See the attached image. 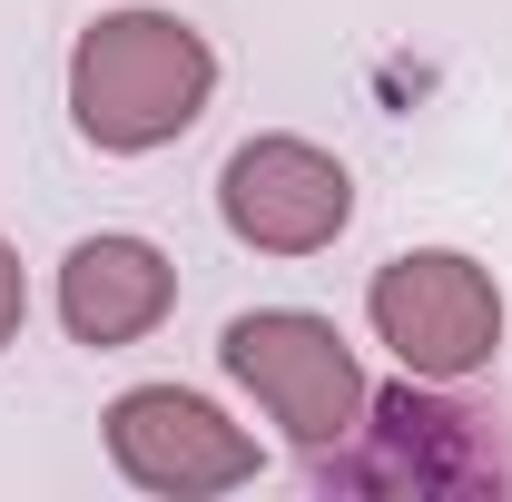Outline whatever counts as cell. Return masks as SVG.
Wrapping results in <instances>:
<instances>
[{"label":"cell","instance_id":"1","mask_svg":"<svg viewBox=\"0 0 512 502\" xmlns=\"http://www.w3.org/2000/svg\"><path fill=\"white\" fill-rule=\"evenodd\" d=\"M207 99H217V50L178 10H109L69 50V119L109 158H148V148L188 138Z\"/></svg>","mask_w":512,"mask_h":502},{"label":"cell","instance_id":"2","mask_svg":"<svg viewBox=\"0 0 512 502\" xmlns=\"http://www.w3.org/2000/svg\"><path fill=\"white\" fill-rule=\"evenodd\" d=\"M316 473L345 493H503L512 453H503V414L453 404V384L404 375L365 404V424L335 453H316Z\"/></svg>","mask_w":512,"mask_h":502},{"label":"cell","instance_id":"3","mask_svg":"<svg viewBox=\"0 0 512 502\" xmlns=\"http://www.w3.org/2000/svg\"><path fill=\"white\" fill-rule=\"evenodd\" d=\"M217 365L266 404V424L296 443L306 463L335 453V443L365 424V404H375V384H365V365H355V345H345L325 315H306V306H256V315H237V325L217 335Z\"/></svg>","mask_w":512,"mask_h":502},{"label":"cell","instance_id":"4","mask_svg":"<svg viewBox=\"0 0 512 502\" xmlns=\"http://www.w3.org/2000/svg\"><path fill=\"white\" fill-rule=\"evenodd\" d=\"M365 315L394 345V365L424 384H463L503 355V286L493 266H473L463 247H404L375 266L365 286Z\"/></svg>","mask_w":512,"mask_h":502},{"label":"cell","instance_id":"5","mask_svg":"<svg viewBox=\"0 0 512 502\" xmlns=\"http://www.w3.org/2000/svg\"><path fill=\"white\" fill-rule=\"evenodd\" d=\"M217 217L256 256H316V247L345 237L355 178H345V158L316 148V138H247L217 168Z\"/></svg>","mask_w":512,"mask_h":502},{"label":"cell","instance_id":"6","mask_svg":"<svg viewBox=\"0 0 512 502\" xmlns=\"http://www.w3.org/2000/svg\"><path fill=\"white\" fill-rule=\"evenodd\" d=\"M109 463H119L138 493H168V502L256 483V443L207 394H188V384H128L119 404H109Z\"/></svg>","mask_w":512,"mask_h":502},{"label":"cell","instance_id":"7","mask_svg":"<svg viewBox=\"0 0 512 502\" xmlns=\"http://www.w3.org/2000/svg\"><path fill=\"white\" fill-rule=\"evenodd\" d=\"M178 306V266L148 247V237H79L60 266V325L79 345H99V355H119L138 335H158Z\"/></svg>","mask_w":512,"mask_h":502},{"label":"cell","instance_id":"8","mask_svg":"<svg viewBox=\"0 0 512 502\" xmlns=\"http://www.w3.org/2000/svg\"><path fill=\"white\" fill-rule=\"evenodd\" d=\"M20 315H30V276H20V247L0 237V345H20Z\"/></svg>","mask_w":512,"mask_h":502}]
</instances>
